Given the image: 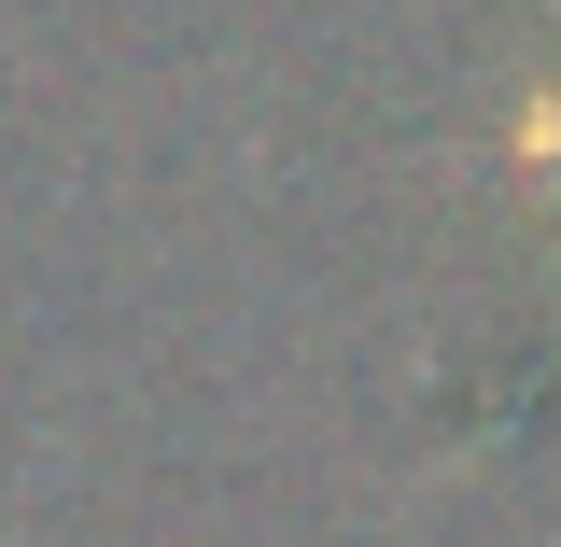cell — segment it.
I'll list each match as a JSON object with an SVG mask.
<instances>
[{"mask_svg": "<svg viewBox=\"0 0 561 547\" xmlns=\"http://www.w3.org/2000/svg\"><path fill=\"white\" fill-rule=\"evenodd\" d=\"M534 155H548V183H561V127H534Z\"/></svg>", "mask_w": 561, "mask_h": 547, "instance_id": "6da1fadb", "label": "cell"}]
</instances>
